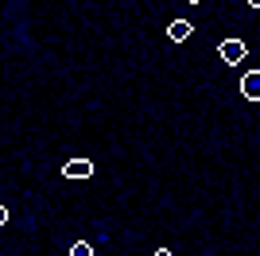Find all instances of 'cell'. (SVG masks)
Wrapping results in <instances>:
<instances>
[{
  "mask_svg": "<svg viewBox=\"0 0 260 256\" xmlns=\"http://www.w3.org/2000/svg\"><path fill=\"white\" fill-rule=\"evenodd\" d=\"M241 93L249 97V101H260V70H245V78H241Z\"/></svg>",
  "mask_w": 260,
  "mask_h": 256,
  "instance_id": "cell-1",
  "label": "cell"
},
{
  "mask_svg": "<svg viewBox=\"0 0 260 256\" xmlns=\"http://www.w3.org/2000/svg\"><path fill=\"white\" fill-rule=\"evenodd\" d=\"M221 58L233 62V66L245 62V43H241V39H225V43H221Z\"/></svg>",
  "mask_w": 260,
  "mask_h": 256,
  "instance_id": "cell-2",
  "label": "cell"
},
{
  "mask_svg": "<svg viewBox=\"0 0 260 256\" xmlns=\"http://www.w3.org/2000/svg\"><path fill=\"white\" fill-rule=\"evenodd\" d=\"M62 175H66V179H89V175H93V163H89V159H70L62 167Z\"/></svg>",
  "mask_w": 260,
  "mask_h": 256,
  "instance_id": "cell-3",
  "label": "cell"
},
{
  "mask_svg": "<svg viewBox=\"0 0 260 256\" xmlns=\"http://www.w3.org/2000/svg\"><path fill=\"white\" fill-rule=\"evenodd\" d=\"M167 35H171L175 43H186V39H190V35H194V27H190V23H186V20H175L171 27H167Z\"/></svg>",
  "mask_w": 260,
  "mask_h": 256,
  "instance_id": "cell-4",
  "label": "cell"
},
{
  "mask_svg": "<svg viewBox=\"0 0 260 256\" xmlns=\"http://www.w3.org/2000/svg\"><path fill=\"white\" fill-rule=\"evenodd\" d=\"M70 256H93L89 241H74V245H70Z\"/></svg>",
  "mask_w": 260,
  "mask_h": 256,
  "instance_id": "cell-5",
  "label": "cell"
},
{
  "mask_svg": "<svg viewBox=\"0 0 260 256\" xmlns=\"http://www.w3.org/2000/svg\"><path fill=\"white\" fill-rule=\"evenodd\" d=\"M152 256H175V252H171V248H159V252H152Z\"/></svg>",
  "mask_w": 260,
  "mask_h": 256,
  "instance_id": "cell-6",
  "label": "cell"
},
{
  "mask_svg": "<svg viewBox=\"0 0 260 256\" xmlns=\"http://www.w3.org/2000/svg\"><path fill=\"white\" fill-rule=\"evenodd\" d=\"M4 221H8V210H4V206H0V225H4Z\"/></svg>",
  "mask_w": 260,
  "mask_h": 256,
  "instance_id": "cell-7",
  "label": "cell"
},
{
  "mask_svg": "<svg viewBox=\"0 0 260 256\" xmlns=\"http://www.w3.org/2000/svg\"><path fill=\"white\" fill-rule=\"evenodd\" d=\"M249 4H252V8H260V0H249Z\"/></svg>",
  "mask_w": 260,
  "mask_h": 256,
  "instance_id": "cell-8",
  "label": "cell"
},
{
  "mask_svg": "<svg viewBox=\"0 0 260 256\" xmlns=\"http://www.w3.org/2000/svg\"><path fill=\"white\" fill-rule=\"evenodd\" d=\"M186 4H198V0H186Z\"/></svg>",
  "mask_w": 260,
  "mask_h": 256,
  "instance_id": "cell-9",
  "label": "cell"
}]
</instances>
